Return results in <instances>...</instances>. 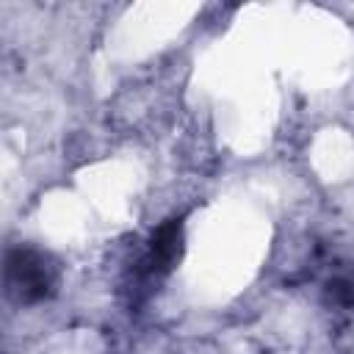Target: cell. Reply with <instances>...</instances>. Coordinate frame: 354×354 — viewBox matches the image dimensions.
Wrapping results in <instances>:
<instances>
[{"mask_svg": "<svg viewBox=\"0 0 354 354\" xmlns=\"http://www.w3.org/2000/svg\"><path fill=\"white\" fill-rule=\"evenodd\" d=\"M17 257H19V263L11 260V271L19 277V285L25 288V293L41 296L44 288H47V279H44L41 266H39V263H30V254H22V252H19Z\"/></svg>", "mask_w": 354, "mask_h": 354, "instance_id": "1", "label": "cell"}]
</instances>
